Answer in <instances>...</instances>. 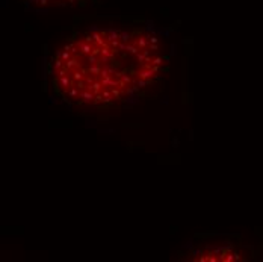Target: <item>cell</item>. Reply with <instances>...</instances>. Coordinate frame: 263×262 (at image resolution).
I'll return each instance as SVG.
<instances>
[{
	"instance_id": "obj_1",
	"label": "cell",
	"mask_w": 263,
	"mask_h": 262,
	"mask_svg": "<svg viewBox=\"0 0 263 262\" xmlns=\"http://www.w3.org/2000/svg\"><path fill=\"white\" fill-rule=\"evenodd\" d=\"M166 65L163 43L147 26L92 23L58 46L48 74L64 102L106 109L153 86Z\"/></svg>"
},
{
	"instance_id": "obj_2",
	"label": "cell",
	"mask_w": 263,
	"mask_h": 262,
	"mask_svg": "<svg viewBox=\"0 0 263 262\" xmlns=\"http://www.w3.org/2000/svg\"><path fill=\"white\" fill-rule=\"evenodd\" d=\"M24 2L39 8H58V6H85L92 0H24Z\"/></svg>"
}]
</instances>
